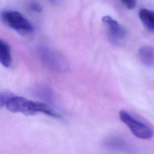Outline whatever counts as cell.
<instances>
[{
  "label": "cell",
  "mask_w": 154,
  "mask_h": 154,
  "mask_svg": "<svg viewBox=\"0 0 154 154\" xmlns=\"http://www.w3.org/2000/svg\"><path fill=\"white\" fill-rule=\"evenodd\" d=\"M103 144L107 147L113 150H128L131 146L125 139L117 136H110L104 140Z\"/></svg>",
  "instance_id": "cell-7"
},
{
  "label": "cell",
  "mask_w": 154,
  "mask_h": 154,
  "mask_svg": "<svg viewBox=\"0 0 154 154\" xmlns=\"http://www.w3.org/2000/svg\"><path fill=\"white\" fill-rule=\"evenodd\" d=\"M1 18L5 25L20 34L26 35L33 31L31 23L17 11H3L1 13Z\"/></svg>",
  "instance_id": "cell-3"
},
{
  "label": "cell",
  "mask_w": 154,
  "mask_h": 154,
  "mask_svg": "<svg viewBox=\"0 0 154 154\" xmlns=\"http://www.w3.org/2000/svg\"><path fill=\"white\" fill-rule=\"evenodd\" d=\"M119 117L137 137L148 140L154 135V129L149 123L126 110L119 112Z\"/></svg>",
  "instance_id": "cell-2"
},
{
  "label": "cell",
  "mask_w": 154,
  "mask_h": 154,
  "mask_svg": "<svg viewBox=\"0 0 154 154\" xmlns=\"http://www.w3.org/2000/svg\"><path fill=\"white\" fill-rule=\"evenodd\" d=\"M102 20L110 40L114 43H120L125 39L126 34L123 26L109 16H103Z\"/></svg>",
  "instance_id": "cell-4"
},
{
  "label": "cell",
  "mask_w": 154,
  "mask_h": 154,
  "mask_svg": "<svg viewBox=\"0 0 154 154\" xmlns=\"http://www.w3.org/2000/svg\"><path fill=\"white\" fill-rule=\"evenodd\" d=\"M51 1H54V0H51Z\"/></svg>",
  "instance_id": "cell-13"
},
{
  "label": "cell",
  "mask_w": 154,
  "mask_h": 154,
  "mask_svg": "<svg viewBox=\"0 0 154 154\" xmlns=\"http://www.w3.org/2000/svg\"><path fill=\"white\" fill-rule=\"evenodd\" d=\"M42 58L51 68L60 71H64L68 68V64L63 56L49 49L42 52Z\"/></svg>",
  "instance_id": "cell-5"
},
{
  "label": "cell",
  "mask_w": 154,
  "mask_h": 154,
  "mask_svg": "<svg viewBox=\"0 0 154 154\" xmlns=\"http://www.w3.org/2000/svg\"><path fill=\"white\" fill-rule=\"evenodd\" d=\"M31 8L32 10L37 12H40L42 10L41 7L38 5L37 3H32V4L31 5Z\"/></svg>",
  "instance_id": "cell-12"
},
{
  "label": "cell",
  "mask_w": 154,
  "mask_h": 154,
  "mask_svg": "<svg viewBox=\"0 0 154 154\" xmlns=\"http://www.w3.org/2000/svg\"><path fill=\"white\" fill-rule=\"evenodd\" d=\"M14 94L9 91L0 92V108L5 106L8 100Z\"/></svg>",
  "instance_id": "cell-10"
},
{
  "label": "cell",
  "mask_w": 154,
  "mask_h": 154,
  "mask_svg": "<svg viewBox=\"0 0 154 154\" xmlns=\"http://www.w3.org/2000/svg\"><path fill=\"white\" fill-rule=\"evenodd\" d=\"M138 57L143 64L147 67L154 66V48L149 45L141 46L138 52Z\"/></svg>",
  "instance_id": "cell-6"
},
{
  "label": "cell",
  "mask_w": 154,
  "mask_h": 154,
  "mask_svg": "<svg viewBox=\"0 0 154 154\" xmlns=\"http://www.w3.org/2000/svg\"><path fill=\"white\" fill-rule=\"evenodd\" d=\"M0 63L5 67H10L11 63V54L9 45L0 38Z\"/></svg>",
  "instance_id": "cell-9"
},
{
  "label": "cell",
  "mask_w": 154,
  "mask_h": 154,
  "mask_svg": "<svg viewBox=\"0 0 154 154\" xmlns=\"http://www.w3.org/2000/svg\"><path fill=\"white\" fill-rule=\"evenodd\" d=\"M138 16L146 29L150 32L154 31V11L142 8L139 11Z\"/></svg>",
  "instance_id": "cell-8"
},
{
  "label": "cell",
  "mask_w": 154,
  "mask_h": 154,
  "mask_svg": "<svg viewBox=\"0 0 154 154\" xmlns=\"http://www.w3.org/2000/svg\"><path fill=\"white\" fill-rule=\"evenodd\" d=\"M5 106L10 112L20 113L26 116H33L42 112L57 119L62 117L58 112L47 103L33 101L22 96H13L8 100Z\"/></svg>",
  "instance_id": "cell-1"
},
{
  "label": "cell",
  "mask_w": 154,
  "mask_h": 154,
  "mask_svg": "<svg viewBox=\"0 0 154 154\" xmlns=\"http://www.w3.org/2000/svg\"><path fill=\"white\" fill-rule=\"evenodd\" d=\"M123 5L129 10L133 9L135 7L137 1L136 0H120Z\"/></svg>",
  "instance_id": "cell-11"
}]
</instances>
